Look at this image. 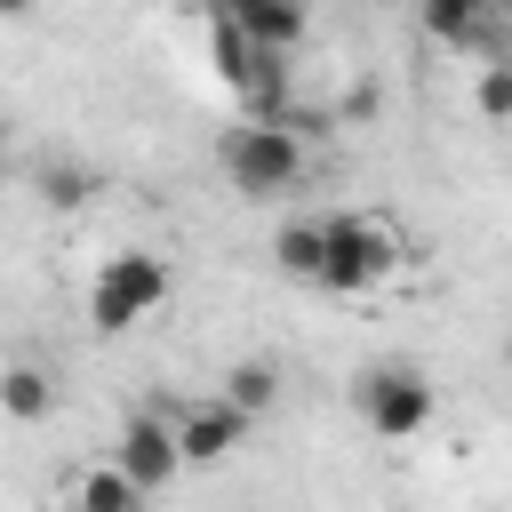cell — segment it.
<instances>
[{
  "instance_id": "1",
  "label": "cell",
  "mask_w": 512,
  "mask_h": 512,
  "mask_svg": "<svg viewBox=\"0 0 512 512\" xmlns=\"http://www.w3.org/2000/svg\"><path fill=\"white\" fill-rule=\"evenodd\" d=\"M216 160H224L232 192H248V200H280L304 176V144H296L288 120H240V128H224Z\"/></svg>"
},
{
  "instance_id": "2",
  "label": "cell",
  "mask_w": 512,
  "mask_h": 512,
  "mask_svg": "<svg viewBox=\"0 0 512 512\" xmlns=\"http://www.w3.org/2000/svg\"><path fill=\"white\" fill-rule=\"evenodd\" d=\"M168 304V264L152 256V248H120V256H104V272H96V288H88V328L96 336H128L136 320H152Z\"/></svg>"
},
{
  "instance_id": "3",
  "label": "cell",
  "mask_w": 512,
  "mask_h": 512,
  "mask_svg": "<svg viewBox=\"0 0 512 512\" xmlns=\"http://www.w3.org/2000/svg\"><path fill=\"white\" fill-rule=\"evenodd\" d=\"M392 264H400V248H392L384 224H368V216H320V272H312V288L360 296V288H376Z\"/></svg>"
},
{
  "instance_id": "4",
  "label": "cell",
  "mask_w": 512,
  "mask_h": 512,
  "mask_svg": "<svg viewBox=\"0 0 512 512\" xmlns=\"http://www.w3.org/2000/svg\"><path fill=\"white\" fill-rule=\"evenodd\" d=\"M176 408H136L128 424H120V440H112V472L136 488V496H160L176 472H184V456H176V424H168Z\"/></svg>"
},
{
  "instance_id": "5",
  "label": "cell",
  "mask_w": 512,
  "mask_h": 512,
  "mask_svg": "<svg viewBox=\"0 0 512 512\" xmlns=\"http://www.w3.org/2000/svg\"><path fill=\"white\" fill-rule=\"evenodd\" d=\"M216 64H224L232 96L248 104V120H288V56L248 48L232 24H216Z\"/></svg>"
},
{
  "instance_id": "6",
  "label": "cell",
  "mask_w": 512,
  "mask_h": 512,
  "mask_svg": "<svg viewBox=\"0 0 512 512\" xmlns=\"http://www.w3.org/2000/svg\"><path fill=\"white\" fill-rule=\"evenodd\" d=\"M352 400H360V416H368L384 440H416V432L432 424V384H424L416 368H368V376L352 384Z\"/></svg>"
},
{
  "instance_id": "7",
  "label": "cell",
  "mask_w": 512,
  "mask_h": 512,
  "mask_svg": "<svg viewBox=\"0 0 512 512\" xmlns=\"http://www.w3.org/2000/svg\"><path fill=\"white\" fill-rule=\"evenodd\" d=\"M424 40L448 48H480L488 64H504V0H416Z\"/></svg>"
},
{
  "instance_id": "8",
  "label": "cell",
  "mask_w": 512,
  "mask_h": 512,
  "mask_svg": "<svg viewBox=\"0 0 512 512\" xmlns=\"http://www.w3.org/2000/svg\"><path fill=\"white\" fill-rule=\"evenodd\" d=\"M168 424H176V456H184V464H224V456L248 440V416H240L232 400H192V408H176Z\"/></svg>"
},
{
  "instance_id": "9",
  "label": "cell",
  "mask_w": 512,
  "mask_h": 512,
  "mask_svg": "<svg viewBox=\"0 0 512 512\" xmlns=\"http://www.w3.org/2000/svg\"><path fill=\"white\" fill-rule=\"evenodd\" d=\"M216 24H232L248 48H272V56H288V48L304 40V0H256V8H240V16H216Z\"/></svg>"
},
{
  "instance_id": "10",
  "label": "cell",
  "mask_w": 512,
  "mask_h": 512,
  "mask_svg": "<svg viewBox=\"0 0 512 512\" xmlns=\"http://www.w3.org/2000/svg\"><path fill=\"white\" fill-rule=\"evenodd\" d=\"M48 408H56V376H48V368H32V360H8V368H0V416L40 424Z\"/></svg>"
},
{
  "instance_id": "11",
  "label": "cell",
  "mask_w": 512,
  "mask_h": 512,
  "mask_svg": "<svg viewBox=\"0 0 512 512\" xmlns=\"http://www.w3.org/2000/svg\"><path fill=\"white\" fill-rule=\"evenodd\" d=\"M272 392H280V376H272L264 360H240V368H224V392H216V400H232V408L256 424V416L272 408Z\"/></svg>"
},
{
  "instance_id": "12",
  "label": "cell",
  "mask_w": 512,
  "mask_h": 512,
  "mask_svg": "<svg viewBox=\"0 0 512 512\" xmlns=\"http://www.w3.org/2000/svg\"><path fill=\"white\" fill-rule=\"evenodd\" d=\"M72 512H144V496L112 472V464H96V472H80V488H72Z\"/></svg>"
},
{
  "instance_id": "13",
  "label": "cell",
  "mask_w": 512,
  "mask_h": 512,
  "mask_svg": "<svg viewBox=\"0 0 512 512\" xmlns=\"http://www.w3.org/2000/svg\"><path fill=\"white\" fill-rule=\"evenodd\" d=\"M272 256H280V272H288V280H312V272H320V216H296V224H280Z\"/></svg>"
},
{
  "instance_id": "14",
  "label": "cell",
  "mask_w": 512,
  "mask_h": 512,
  "mask_svg": "<svg viewBox=\"0 0 512 512\" xmlns=\"http://www.w3.org/2000/svg\"><path fill=\"white\" fill-rule=\"evenodd\" d=\"M40 200L48 208H80L88 200V168H40Z\"/></svg>"
},
{
  "instance_id": "15",
  "label": "cell",
  "mask_w": 512,
  "mask_h": 512,
  "mask_svg": "<svg viewBox=\"0 0 512 512\" xmlns=\"http://www.w3.org/2000/svg\"><path fill=\"white\" fill-rule=\"evenodd\" d=\"M512 112V64H480V120Z\"/></svg>"
},
{
  "instance_id": "16",
  "label": "cell",
  "mask_w": 512,
  "mask_h": 512,
  "mask_svg": "<svg viewBox=\"0 0 512 512\" xmlns=\"http://www.w3.org/2000/svg\"><path fill=\"white\" fill-rule=\"evenodd\" d=\"M240 8H256V0H208V16H240Z\"/></svg>"
},
{
  "instance_id": "17",
  "label": "cell",
  "mask_w": 512,
  "mask_h": 512,
  "mask_svg": "<svg viewBox=\"0 0 512 512\" xmlns=\"http://www.w3.org/2000/svg\"><path fill=\"white\" fill-rule=\"evenodd\" d=\"M24 8H32V0H0V16H24Z\"/></svg>"
},
{
  "instance_id": "18",
  "label": "cell",
  "mask_w": 512,
  "mask_h": 512,
  "mask_svg": "<svg viewBox=\"0 0 512 512\" xmlns=\"http://www.w3.org/2000/svg\"><path fill=\"white\" fill-rule=\"evenodd\" d=\"M0 176H8V128H0Z\"/></svg>"
}]
</instances>
